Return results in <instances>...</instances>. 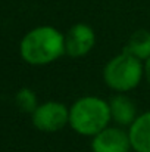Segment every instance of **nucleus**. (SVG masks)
<instances>
[{
    "instance_id": "obj_5",
    "label": "nucleus",
    "mask_w": 150,
    "mask_h": 152,
    "mask_svg": "<svg viewBox=\"0 0 150 152\" xmlns=\"http://www.w3.org/2000/svg\"><path fill=\"white\" fill-rule=\"evenodd\" d=\"M96 46L94 28L86 22H77L65 33V55L72 59L86 58Z\"/></svg>"
},
{
    "instance_id": "obj_10",
    "label": "nucleus",
    "mask_w": 150,
    "mask_h": 152,
    "mask_svg": "<svg viewBox=\"0 0 150 152\" xmlns=\"http://www.w3.org/2000/svg\"><path fill=\"white\" fill-rule=\"evenodd\" d=\"M15 103L22 112H27L31 115L34 112V109L38 106V99H37V95L33 89L22 87L15 95Z\"/></svg>"
},
{
    "instance_id": "obj_3",
    "label": "nucleus",
    "mask_w": 150,
    "mask_h": 152,
    "mask_svg": "<svg viewBox=\"0 0 150 152\" xmlns=\"http://www.w3.org/2000/svg\"><path fill=\"white\" fill-rule=\"evenodd\" d=\"M103 81L115 93H128L144 80V62L131 53L121 50L103 66Z\"/></svg>"
},
{
    "instance_id": "obj_1",
    "label": "nucleus",
    "mask_w": 150,
    "mask_h": 152,
    "mask_svg": "<svg viewBox=\"0 0 150 152\" xmlns=\"http://www.w3.org/2000/svg\"><path fill=\"white\" fill-rule=\"evenodd\" d=\"M19 55L28 65L53 64L65 55V33L53 25L34 27L21 39Z\"/></svg>"
},
{
    "instance_id": "obj_7",
    "label": "nucleus",
    "mask_w": 150,
    "mask_h": 152,
    "mask_svg": "<svg viewBox=\"0 0 150 152\" xmlns=\"http://www.w3.org/2000/svg\"><path fill=\"white\" fill-rule=\"evenodd\" d=\"M109 108L112 124H116L124 129H128L140 114L136 102L127 93H116L115 96H112L109 101Z\"/></svg>"
},
{
    "instance_id": "obj_11",
    "label": "nucleus",
    "mask_w": 150,
    "mask_h": 152,
    "mask_svg": "<svg viewBox=\"0 0 150 152\" xmlns=\"http://www.w3.org/2000/svg\"><path fill=\"white\" fill-rule=\"evenodd\" d=\"M144 80L150 86V58L144 61Z\"/></svg>"
},
{
    "instance_id": "obj_6",
    "label": "nucleus",
    "mask_w": 150,
    "mask_h": 152,
    "mask_svg": "<svg viewBox=\"0 0 150 152\" xmlns=\"http://www.w3.org/2000/svg\"><path fill=\"white\" fill-rule=\"evenodd\" d=\"M90 148L93 152H131L128 130L116 124H110L90 137Z\"/></svg>"
},
{
    "instance_id": "obj_4",
    "label": "nucleus",
    "mask_w": 150,
    "mask_h": 152,
    "mask_svg": "<svg viewBox=\"0 0 150 152\" xmlns=\"http://www.w3.org/2000/svg\"><path fill=\"white\" fill-rule=\"evenodd\" d=\"M33 126L43 133H56L69 126V106L59 101H46L31 114Z\"/></svg>"
},
{
    "instance_id": "obj_2",
    "label": "nucleus",
    "mask_w": 150,
    "mask_h": 152,
    "mask_svg": "<svg viewBox=\"0 0 150 152\" xmlns=\"http://www.w3.org/2000/svg\"><path fill=\"white\" fill-rule=\"evenodd\" d=\"M110 124L109 101L100 96L86 95L69 106V127L80 136L93 137Z\"/></svg>"
},
{
    "instance_id": "obj_9",
    "label": "nucleus",
    "mask_w": 150,
    "mask_h": 152,
    "mask_svg": "<svg viewBox=\"0 0 150 152\" xmlns=\"http://www.w3.org/2000/svg\"><path fill=\"white\" fill-rule=\"evenodd\" d=\"M122 50L131 53L140 61H146L150 58V31L146 28H138L128 37Z\"/></svg>"
},
{
    "instance_id": "obj_8",
    "label": "nucleus",
    "mask_w": 150,
    "mask_h": 152,
    "mask_svg": "<svg viewBox=\"0 0 150 152\" xmlns=\"http://www.w3.org/2000/svg\"><path fill=\"white\" fill-rule=\"evenodd\" d=\"M134 152H150V109L140 112L127 129Z\"/></svg>"
}]
</instances>
